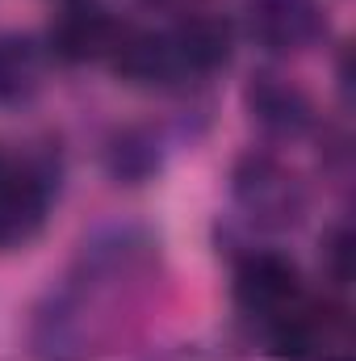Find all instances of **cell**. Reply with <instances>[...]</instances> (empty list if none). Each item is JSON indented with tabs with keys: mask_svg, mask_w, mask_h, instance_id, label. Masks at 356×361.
<instances>
[{
	"mask_svg": "<svg viewBox=\"0 0 356 361\" xmlns=\"http://www.w3.org/2000/svg\"><path fill=\"white\" fill-rule=\"evenodd\" d=\"M248 109L272 135H298L310 126V101L306 92L281 76H256L248 85Z\"/></svg>",
	"mask_w": 356,
	"mask_h": 361,
	"instance_id": "cell-9",
	"label": "cell"
},
{
	"mask_svg": "<svg viewBox=\"0 0 356 361\" xmlns=\"http://www.w3.org/2000/svg\"><path fill=\"white\" fill-rule=\"evenodd\" d=\"M235 206L268 231L293 227L306 210L302 185L293 180V173H285L272 156H248L235 169Z\"/></svg>",
	"mask_w": 356,
	"mask_h": 361,
	"instance_id": "cell-2",
	"label": "cell"
},
{
	"mask_svg": "<svg viewBox=\"0 0 356 361\" xmlns=\"http://www.w3.org/2000/svg\"><path fill=\"white\" fill-rule=\"evenodd\" d=\"M113 72L139 89H151V85H172L180 80L177 51H172V38L168 34H155V30H122L117 47H113Z\"/></svg>",
	"mask_w": 356,
	"mask_h": 361,
	"instance_id": "cell-7",
	"label": "cell"
},
{
	"mask_svg": "<svg viewBox=\"0 0 356 361\" xmlns=\"http://www.w3.org/2000/svg\"><path fill=\"white\" fill-rule=\"evenodd\" d=\"M155 273V240L139 227H101L80 244L63 286H55L30 324L38 361H89L122 336L126 311Z\"/></svg>",
	"mask_w": 356,
	"mask_h": 361,
	"instance_id": "cell-1",
	"label": "cell"
},
{
	"mask_svg": "<svg viewBox=\"0 0 356 361\" xmlns=\"http://www.w3.org/2000/svg\"><path fill=\"white\" fill-rule=\"evenodd\" d=\"M117 38H122V25L101 4H89V0H72L51 25V51L63 63L105 59V55H113Z\"/></svg>",
	"mask_w": 356,
	"mask_h": 361,
	"instance_id": "cell-6",
	"label": "cell"
},
{
	"mask_svg": "<svg viewBox=\"0 0 356 361\" xmlns=\"http://www.w3.org/2000/svg\"><path fill=\"white\" fill-rule=\"evenodd\" d=\"M235 302L260 328L276 324L293 307H302L306 294H302V277L293 269V261H285L276 252H252V257H243L239 269H235Z\"/></svg>",
	"mask_w": 356,
	"mask_h": 361,
	"instance_id": "cell-3",
	"label": "cell"
},
{
	"mask_svg": "<svg viewBox=\"0 0 356 361\" xmlns=\"http://www.w3.org/2000/svg\"><path fill=\"white\" fill-rule=\"evenodd\" d=\"M42 47L30 34H0V105H25L42 89Z\"/></svg>",
	"mask_w": 356,
	"mask_h": 361,
	"instance_id": "cell-10",
	"label": "cell"
},
{
	"mask_svg": "<svg viewBox=\"0 0 356 361\" xmlns=\"http://www.w3.org/2000/svg\"><path fill=\"white\" fill-rule=\"evenodd\" d=\"M8 164H13V160H8V156L0 152V180H4V173H8Z\"/></svg>",
	"mask_w": 356,
	"mask_h": 361,
	"instance_id": "cell-12",
	"label": "cell"
},
{
	"mask_svg": "<svg viewBox=\"0 0 356 361\" xmlns=\"http://www.w3.org/2000/svg\"><path fill=\"white\" fill-rule=\"evenodd\" d=\"M168 38H172V51H177V63L184 76H205L231 59V25L222 17L193 13L177 30H168Z\"/></svg>",
	"mask_w": 356,
	"mask_h": 361,
	"instance_id": "cell-8",
	"label": "cell"
},
{
	"mask_svg": "<svg viewBox=\"0 0 356 361\" xmlns=\"http://www.w3.org/2000/svg\"><path fill=\"white\" fill-rule=\"evenodd\" d=\"M51 206V173L38 164H8L0 180V252L38 235Z\"/></svg>",
	"mask_w": 356,
	"mask_h": 361,
	"instance_id": "cell-4",
	"label": "cell"
},
{
	"mask_svg": "<svg viewBox=\"0 0 356 361\" xmlns=\"http://www.w3.org/2000/svg\"><path fill=\"white\" fill-rule=\"evenodd\" d=\"M348 257H352V235H348V227H336L327 240V265H331V277L340 286L348 281Z\"/></svg>",
	"mask_w": 356,
	"mask_h": 361,
	"instance_id": "cell-11",
	"label": "cell"
},
{
	"mask_svg": "<svg viewBox=\"0 0 356 361\" xmlns=\"http://www.w3.org/2000/svg\"><path fill=\"white\" fill-rule=\"evenodd\" d=\"M252 38L272 55H293L319 42L323 8L319 0H243Z\"/></svg>",
	"mask_w": 356,
	"mask_h": 361,
	"instance_id": "cell-5",
	"label": "cell"
}]
</instances>
